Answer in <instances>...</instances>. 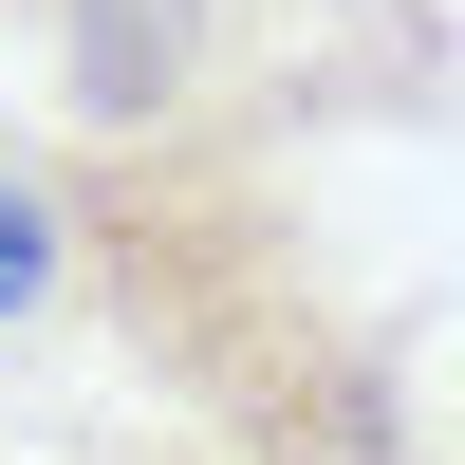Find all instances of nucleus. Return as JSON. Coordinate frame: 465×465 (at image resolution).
Instances as JSON below:
<instances>
[{"instance_id":"nucleus-1","label":"nucleus","mask_w":465,"mask_h":465,"mask_svg":"<svg viewBox=\"0 0 465 465\" xmlns=\"http://www.w3.org/2000/svg\"><path fill=\"white\" fill-rule=\"evenodd\" d=\"M94 335L149 372L168 447L205 465H447L410 410V335L372 317L354 242L298 149H37Z\"/></svg>"},{"instance_id":"nucleus-2","label":"nucleus","mask_w":465,"mask_h":465,"mask_svg":"<svg viewBox=\"0 0 465 465\" xmlns=\"http://www.w3.org/2000/svg\"><path fill=\"white\" fill-rule=\"evenodd\" d=\"M94 149H317L447 94L429 0H37Z\"/></svg>"},{"instance_id":"nucleus-3","label":"nucleus","mask_w":465,"mask_h":465,"mask_svg":"<svg viewBox=\"0 0 465 465\" xmlns=\"http://www.w3.org/2000/svg\"><path fill=\"white\" fill-rule=\"evenodd\" d=\"M74 298V242H56V168L0 149V317H56Z\"/></svg>"},{"instance_id":"nucleus-4","label":"nucleus","mask_w":465,"mask_h":465,"mask_svg":"<svg viewBox=\"0 0 465 465\" xmlns=\"http://www.w3.org/2000/svg\"><path fill=\"white\" fill-rule=\"evenodd\" d=\"M74 465H205V447H168V429H149V447H74Z\"/></svg>"}]
</instances>
